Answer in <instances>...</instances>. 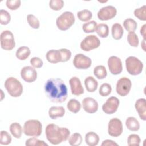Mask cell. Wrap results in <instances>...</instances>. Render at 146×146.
I'll return each instance as SVG.
<instances>
[{"label":"cell","mask_w":146,"mask_h":146,"mask_svg":"<svg viewBox=\"0 0 146 146\" xmlns=\"http://www.w3.org/2000/svg\"><path fill=\"white\" fill-rule=\"evenodd\" d=\"M44 91L48 99L54 103L64 102L68 95L67 86L60 78L48 79L44 85Z\"/></svg>","instance_id":"cell-1"},{"label":"cell","mask_w":146,"mask_h":146,"mask_svg":"<svg viewBox=\"0 0 146 146\" xmlns=\"http://www.w3.org/2000/svg\"><path fill=\"white\" fill-rule=\"evenodd\" d=\"M70 131L65 127H59L50 124L46 128V136L48 141L53 145H58L66 141L70 137Z\"/></svg>","instance_id":"cell-2"},{"label":"cell","mask_w":146,"mask_h":146,"mask_svg":"<svg viewBox=\"0 0 146 146\" xmlns=\"http://www.w3.org/2000/svg\"><path fill=\"white\" fill-rule=\"evenodd\" d=\"M42 125L38 120H29L23 125V131L25 135L28 136L38 137L42 133Z\"/></svg>","instance_id":"cell-3"},{"label":"cell","mask_w":146,"mask_h":146,"mask_svg":"<svg viewBox=\"0 0 146 146\" xmlns=\"http://www.w3.org/2000/svg\"><path fill=\"white\" fill-rule=\"evenodd\" d=\"M7 92L12 97H19L23 92V86L21 82L14 77L8 78L5 82Z\"/></svg>","instance_id":"cell-4"},{"label":"cell","mask_w":146,"mask_h":146,"mask_svg":"<svg viewBox=\"0 0 146 146\" xmlns=\"http://www.w3.org/2000/svg\"><path fill=\"white\" fill-rule=\"evenodd\" d=\"M75 21V16L72 12L65 11L56 18V24L59 30L65 31L72 26Z\"/></svg>","instance_id":"cell-5"},{"label":"cell","mask_w":146,"mask_h":146,"mask_svg":"<svg viewBox=\"0 0 146 146\" xmlns=\"http://www.w3.org/2000/svg\"><path fill=\"white\" fill-rule=\"evenodd\" d=\"M127 72L132 75H139L143 71V64L135 56H129L125 60Z\"/></svg>","instance_id":"cell-6"},{"label":"cell","mask_w":146,"mask_h":146,"mask_svg":"<svg viewBox=\"0 0 146 146\" xmlns=\"http://www.w3.org/2000/svg\"><path fill=\"white\" fill-rule=\"evenodd\" d=\"M0 42L1 48L5 50H12L15 46L14 35L9 30H5L1 33Z\"/></svg>","instance_id":"cell-7"},{"label":"cell","mask_w":146,"mask_h":146,"mask_svg":"<svg viewBox=\"0 0 146 146\" xmlns=\"http://www.w3.org/2000/svg\"><path fill=\"white\" fill-rule=\"evenodd\" d=\"M100 41L94 35L87 36L80 43V48L84 51H90L99 47Z\"/></svg>","instance_id":"cell-8"},{"label":"cell","mask_w":146,"mask_h":146,"mask_svg":"<svg viewBox=\"0 0 146 146\" xmlns=\"http://www.w3.org/2000/svg\"><path fill=\"white\" fill-rule=\"evenodd\" d=\"M132 87V82L129 79L123 77L118 80L116 83V90L117 94L121 96L128 95Z\"/></svg>","instance_id":"cell-9"},{"label":"cell","mask_w":146,"mask_h":146,"mask_svg":"<svg viewBox=\"0 0 146 146\" xmlns=\"http://www.w3.org/2000/svg\"><path fill=\"white\" fill-rule=\"evenodd\" d=\"M123 128L121 121L117 118L111 119L108 125V133L112 137H118L121 135Z\"/></svg>","instance_id":"cell-10"},{"label":"cell","mask_w":146,"mask_h":146,"mask_svg":"<svg viewBox=\"0 0 146 146\" xmlns=\"http://www.w3.org/2000/svg\"><path fill=\"white\" fill-rule=\"evenodd\" d=\"M120 104L119 99L115 96H111L107 99L102 106V110L106 114H112L117 110Z\"/></svg>","instance_id":"cell-11"},{"label":"cell","mask_w":146,"mask_h":146,"mask_svg":"<svg viewBox=\"0 0 146 146\" xmlns=\"http://www.w3.org/2000/svg\"><path fill=\"white\" fill-rule=\"evenodd\" d=\"M117 13L116 9L111 5L102 7L98 12L97 15L99 19L101 21H107L115 17Z\"/></svg>","instance_id":"cell-12"},{"label":"cell","mask_w":146,"mask_h":146,"mask_svg":"<svg viewBox=\"0 0 146 146\" xmlns=\"http://www.w3.org/2000/svg\"><path fill=\"white\" fill-rule=\"evenodd\" d=\"M91 59L83 54H76L73 59V64L78 69H87L91 66Z\"/></svg>","instance_id":"cell-13"},{"label":"cell","mask_w":146,"mask_h":146,"mask_svg":"<svg viewBox=\"0 0 146 146\" xmlns=\"http://www.w3.org/2000/svg\"><path fill=\"white\" fill-rule=\"evenodd\" d=\"M108 66L111 73L113 75H118L123 70V66L121 59L116 56H112L109 58L107 62Z\"/></svg>","instance_id":"cell-14"},{"label":"cell","mask_w":146,"mask_h":146,"mask_svg":"<svg viewBox=\"0 0 146 146\" xmlns=\"http://www.w3.org/2000/svg\"><path fill=\"white\" fill-rule=\"evenodd\" d=\"M21 76L25 82L31 83L36 79L37 72L34 67L27 66L21 69Z\"/></svg>","instance_id":"cell-15"},{"label":"cell","mask_w":146,"mask_h":146,"mask_svg":"<svg viewBox=\"0 0 146 146\" xmlns=\"http://www.w3.org/2000/svg\"><path fill=\"white\" fill-rule=\"evenodd\" d=\"M83 110L88 113H94L98 110V103L92 98H85L82 101Z\"/></svg>","instance_id":"cell-16"},{"label":"cell","mask_w":146,"mask_h":146,"mask_svg":"<svg viewBox=\"0 0 146 146\" xmlns=\"http://www.w3.org/2000/svg\"><path fill=\"white\" fill-rule=\"evenodd\" d=\"M72 94L79 96L84 93V89L80 79L76 76L71 78L69 80Z\"/></svg>","instance_id":"cell-17"},{"label":"cell","mask_w":146,"mask_h":146,"mask_svg":"<svg viewBox=\"0 0 146 146\" xmlns=\"http://www.w3.org/2000/svg\"><path fill=\"white\" fill-rule=\"evenodd\" d=\"M135 108L138 112L140 119L144 121L146 120V102L145 99L140 98L136 100L135 104Z\"/></svg>","instance_id":"cell-18"},{"label":"cell","mask_w":146,"mask_h":146,"mask_svg":"<svg viewBox=\"0 0 146 146\" xmlns=\"http://www.w3.org/2000/svg\"><path fill=\"white\" fill-rule=\"evenodd\" d=\"M46 56L47 61L51 63H57L62 61V56L59 50H49L47 52Z\"/></svg>","instance_id":"cell-19"},{"label":"cell","mask_w":146,"mask_h":146,"mask_svg":"<svg viewBox=\"0 0 146 146\" xmlns=\"http://www.w3.org/2000/svg\"><path fill=\"white\" fill-rule=\"evenodd\" d=\"M65 109L62 106H52L48 111V115L52 119H56L58 117H62L64 115Z\"/></svg>","instance_id":"cell-20"},{"label":"cell","mask_w":146,"mask_h":146,"mask_svg":"<svg viewBox=\"0 0 146 146\" xmlns=\"http://www.w3.org/2000/svg\"><path fill=\"white\" fill-rule=\"evenodd\" d=\"M85 141L88 146H95L99 143V137L96 133L89 132L85 135Z\"/></svg>","instance_id":"cell-21"},{"label":"cell","mask_w":146,"mask_h":146,"mask_svg":"<svg viewBox=\"0 0 146 146\" xmlns=\"http://www.w3.org/2000/svg\"><path fill=\"white\" fill-rule=\"evenodd\" d=\"M84 85L88 92H93L97 89L98 83L94 78L92 76H88L84 80Z\"/></svg>","instance_id":"cell-22"},{"label":"cell","mask_w":146,"mask_h":146,"mask_svg":"<svg viewBox=\"0 0 146 146\" xmlns=\"http://www.w3.org/2000/svg\"><path fill=\"white\" fill-rule=\"evenodd\" d=\"M112 35L114 39H120L124 34V30L122 26L119 23H114L112 26Z\"/></svg>","instance_id":"cell-23"},{"label":"cell","mask_w":146,"mask_h":146,"mask_svg":"<svg viewBox=\"0 0 146 146\" xmlns=\"http://www.w3.org/2000/svg\"><path fill=\"white\" fill-rule=\"evenodd\" d=\"M30 53V50L28 47L22 46L17 49L15 55L18 59L21 60H24L29 56Z\"/></svg>","instance_id":"cell-24"},{"label":"cell","mask_w":146,"mask_h":146,"mask_svg":"<svg viewBox=\"0 0 146 146\" xmlns=\"http://www.w3.org/2000/svg\"><path fill=\"white\" fill-rule=\"evenodd\" d=\"M127 128L131 131H137L140 128L139 121L134 117H128L125 121Z\"/></svg>","instance_id":"cell-25"},{"label":"cell","mask_w":146,"mask_h":146,"mask_svg":"<svg viewBox=\"0 0 146 146\" xmlns=\"http://www.w3.org/2000/svg\"><path fill=\"white\" fill-rule=\"evenodd\" d=\"M97 34L101 38H107L109 34V28L107 24L99 23L97 25L96 30Z\"/></svg>","instance_id":"cell-26"},{"label":"cell","mask_w":146,"mask_h":146,"mask_svg":"<svg viewBox=\"0 0 146 146\" xmlns=\"http://www.w3.org/2000/svg\"><path fill=\"white\" fill-rule=\"evenodd\" d=\"M67 107L70 112L76 113L80 111L81 104L78 100L75 99H71L67 103Z\"/></svg>","instance_id":"cell-27"},{"label":"cell","mask_w":146,"mask_h":146,"mask_svg":"<svg viewBox=\"0 0 146 146\" xmlns=\"http://www.w3.org/2000/svg\"><path fill=\"white\" fill-rule=\"evenodd\" d=\"M10 131L11 135L16 139H19L22 133V128L18 123H13L10 126Z\"/></svg>","instance_id":"cell-28"},{"label":"cell","mask_w":146,"mask_h":146,"mask_svg":"<svg viewBox=\"0 0 146 146\" xmlns=\"http://www.w3.org/2000/svg\"><path fill=\"white\" fill-rule=\"evenodd\" d=\"M94 74L98 79H103L106 77L107 72L104 66L99 65L94 68Z\"/></svg>","instance_id":"cell-29"},{"label":"cell","mask_w":146,"mask_h":146,"mask_svg":"<svg viewBox=\"0 0 146 146\" xmlns=\"http://www.w3.org/2000/svg\"><path fill=\"white\" fill-rule=\"evenodd\" d=\"M123 26L127 31L131 32L136 30L137 24L134 19L132 18H127L124 20L123 22Z\"/></svg>","instance_id":"cell-30"},{"label":"cell","mask_w":146,"mask_h":146,"mask_svg":"<svg viewBox=\"0 0 146 146\" xmlns=\"http://www.w3.org/2000/svg\"><path fill=\"white\" fill-rule=\"evenodd\" d=\"M77 17L81 21L87 22L91 19L92 17V13L88 10L84 9L78 12Z\"/></svg>","instance_id":"cell-31"},{"label":"cell","mask_w":146,"mask_h":146,"mask_svg":"<svg viewBox=\"0 0 146 146\" xmlns=\"http://www.w3.org/2000/svg\"><path fill=\"white\" fill-rule=\"evenodd\" d=\"M82 140V137L80 133H74L69 137L68 143L70 145L78 146L80 145Z\"/></svg>","instance_id":"cell-32"},{"label":"cell","mask_w":146,"mask_h":146,"mask_svg":"<svg viewBox=\"0 0 146 146\" xmlns=\"http://www.w3.org/2000/svg\"><path fill=\"white\" fill-rule=\"evenodd\" d=\"M127 40L129 45L134 47H137L139 43L138 36L134 31L128 33L127 35Z\"/></svg>","instance_id":"cell-33"},{"label":"cell","mask_w":146,"mask_h":146,"mask_svg":"<svg viewBox=\"0 0 146 146\" xmlns=\"http://www.w3.org/2000/svg\"><path fill=\"white\" fill-rule=\"evenodd\" d=\"M26 146H48V144L44 141L39 140L35 137H31L26 141Z\"/></svg>","instance_id":"cell-34"},{"label":"cell","mask_w":146,"mask_h":146,"mask_svg":"<svg viewBox=\"0 0 146 146\" xmlns=\"http://www.w3.org/2000/svg\"><path fill=\"white\" fill-rule=\"evenodd\" d=\"M27 21L29 25L33 29H38L39 28L40 23L39 19L33 14L27 15Z\"/></svg>","instance_id":"cell-35"},{"label":"cell","mask_w":146,"mask_h":146,"mask_svg":"<svg viewBox=\"0 0 146 146\" xmlns=\"http://www.w3.org/2000/svg\"><path fill=\"white\" fill-rule=\"evenodd\" d=\"M97 23L95 21H89L83 25V30L86 33H93L95 31Z\"/></svg>","instance_id":"cell-36"},{"label":"cell","mask_w":146,"mask_h":146,"mask_svg":"<svg viewBox=\"0 0 146 146\" xmlns=\"http://www.w3.org/2000/svg\"><path fill=\"white\" fill-rule=\"evenodd\" d=\"M11 142V137L10 135L6 131H1L0 133V144L7 145L10 144Z\"/></svg>","instance_id":"cell-37"},{"label":"cell","mask_w":146,"mask_h":146,"mask_svg":"<svg viewBox=\"0 0 146 146\" xmlns=\"http://www.w3.org/2000/svg\"><path fill=\"white\" fill-rule=\"evenodd\" d=\"M134 15L141 21H146V6L143 5L141 7L135 9Z\"/></svg>","instance_id":"cell-38"},{"label":"cell","mask_w":146,"mask_h":146,"mask_svg":"<svg viewBox=\"0 0 146 146\" xmlns=\"http://www.w3.org/2000/svg\"><path fill=\"white\" fill-rule=\"evenodd\" d=\"M112 91L111 86L107 83H103L99 87V93L102 96H107L109 95Z\"/></svg>","instance_id":"cell-39"},{"label":"cell","mask_w":146,"mask_h":146,"mask_svg":"<svg viewBox=\"0 0 146 146\" xmlns=\"http://www.w3.org/2000/svg\"><path fill=\"white\" fill-rule=\"evenodd\" d=\"M11 19L10 14L5 10H0V23L3 25H7Z\"/></svg>","instance_id":"cell-40"},{"label":"cell","mask_w":146,"mask_h":146,"mask_svg":"<svg viewBox=\"0 0 146 146\" xmlns=\"http://www.w3.org/2000/svg\"><path fill=\"white\" fill-rule=\"evenodd\" d=\"M141 140L140 136L137 134H131L128 137V145L129 146H139Z\"/></svg>","instance_id":"cell-41"},{"label":"cell","mask_w":146,"mask_h":146,"mask_svg":"<svg viewBox=\"0 0 146 146\" xmlns=\"http://www.w3.org/2000/svg\"><path fill=\"white\" fill-rule=\"evenodd\" d=\"M64 6V1L62 0H51L49 2L50 7L55 11H58L62 9Z\"/></svg>","instance_id":"cell-42"},{"label":"cell","mask_w":146,"mask_h":146,"mask_svg":"<svg viewBox=\"0 0 146 146\" xmlns=\"http://www.w3.org/2000/svg\"><path fill=\"white\" fill-rule=\"evenodd\" d=\"M21 3L20 0H7L6 5L11 10H15L20 7Z\"/></svg>","instance_id":"cell-43"},{"label":"cell","mask_w":146,"mask_h":146,"mask_svg":"<svg viewBox=\"0 0 146 146\" xmlns=\"http://www.w3.org/2000/svg\"><path fill=\"white\" fill-rule=\"evenodd\" d=\"M61 56H62V61L61 62H66L68 61L71 56V52L66 48H61L59 49Z\"/></svg>","instance_id":"cell-44"},{"label":"cell","mask_w":146,"mask_h":146,"mask_svg":"<svg viewBox=\"0 0 146 146\" xmlns=\"http://www.w3.org/2000/svg\"><path fill=\"white\" fill-rule=\"evenodd\" d=\"M30 64L31 66L36 68H39L43 66V62L41 59L38 57H33L30 59Z\"/></svg>","instance_id":"cell-45"},{"label":"cell","mask_w":146,"mask_h":146,"mask_svg":"<svg viewBox=\"0 0 146 146\" xmlns=\"http://www.w3.org/2000/svg\"><path fill=\"white\" fill-rule=\"evenodd\" d=\"M102 146H117L118 144L111 140H105L103 141V143L101 144Z\"/></svg>","instance_id":"cell-46"},{"label":"cell","mask_w":146,"mask_h":146,"mask_svg":"<svg viewBox=\"0 0 146 146\" xmlns=\"http://www.w3.org/2000/svg\"><path fill=\"white\" fill-rule=\"evenodd\" d=\"M145 27L146 25L144 24L142 26V27L140 29V34L144 39H145Z\"/></svg>","instance_id":"cell-47"},{"label":"cell","mask_w":146,"mask_h":146,"mask_svg":"<svg viewBox=\"0 0 146 146\" xmlns=\"http://www.w3.org/2000/svg\"><path fill=\"white\" fill-rule=\"evenodd\" d=\"M141 48H143V50L144 51H146V50H145V39H143V42H142V43H141Z\"/></svg>","instance_id":"cell-48"}]
</instances>
